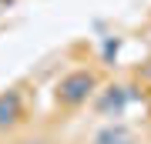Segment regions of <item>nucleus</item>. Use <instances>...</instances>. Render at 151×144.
<instances>
[{"mask_svg":"<svg viewBox=\"0 0 151 144\" xmlns=\"http://www.w3.org/2000/svg\"><path fill=\"white\" fill-rule=\"evenodd\" d=\"M124 101H128V94H124V87H111L108 94L101 97V101H97V111L101 114H121V107H124Z\"/></svg>","mask_w":151,"mask_h":144,"instance_id":"nucleus-4","label":"nucleus"},{"mask_svg":"<svg viewBox=\"0 0 151 144\" xmlns=\"http://www.w3.org/2000/svg\"><path fill=\"white\" fill-rule=\"evenodd\" d=\"M27 144H40V141H27Z\"/></svg>","mask_w":151,"mask_h":144,"instance_id":"nucleus-5","label":"nucleus"},{"mask_svg":"<svg viewBox=\"0 0 151 144\" xmlns=\"http://www.w3.org/2000/svg\"><path fill=\"white\" fill-rule=\"evenodd\" d=\"M17 121H20V94L7 91L0 94V128H14Z\"/></svg>","mask_w":151,"mask_h":144,"instance_id":"nucleus-2","label":"nucleus"},{"mask_svg":"<svg viewBox=\"0 0 151 144\" xmlns=\"http://www.w3.org/2000/svg\"><path fill=\"white\" fill-rule=\"evenodd\" d=\"M94 144H134V134L124 128V124H111V128H104L94 138Z\"/></svg>","mask_w":151,"mask_h":144,"instance_id":"nucleus-3","label":"nucleus"},{"mask_svg":"<svg viewBox=\"0 0 151 144\" xmlns=\"http://www.w3.org/2000/svg\"><path fill=\"white\" fill-rule=\"evenodd\" d=\"M94 87H97V77L91 70H70V74L60 77V84H57V104L77 107V104H84L87 97L94 94Z\"/></svg>","mask_w":151,"mask_h":144,"instance_id":"nucleus-1","label":"nucleus"}]
</instances>
